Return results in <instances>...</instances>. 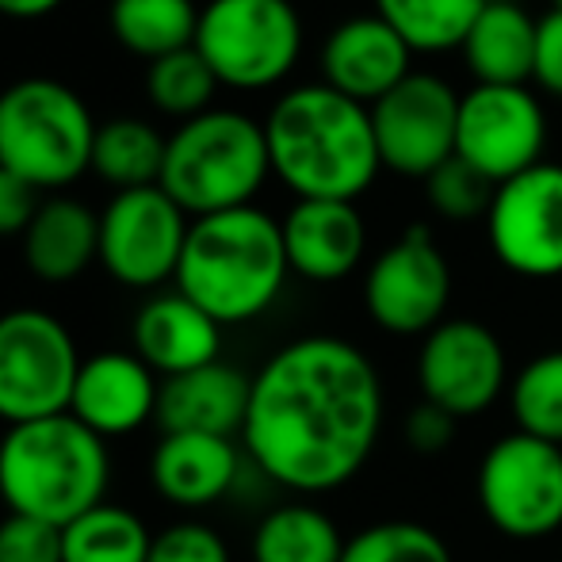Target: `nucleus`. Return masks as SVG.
Wrapping results in <instances>:
<instances>
[{"label":"nucleus","mask_w":562,"mask_h":562,"mask_svg":"<svg viewBox=\"0 0 562 562\" xmlns=\"http://www.w3.org/2000/svg\"><path fill=\"white\" fill-rule=\"evenodd\" d=\"M215 89H218L215 69L203 61V54L195 50V46L165 54V58L149 61V69H146V92L157 112H165V115L195 119V115L211 112Z\"/></svg>","instance_id":"30"},{"label":"nucleus","mask_w":562,"mask_h":562,"mask_svg":"<svg viewBox=\"0 0 562 562\" xmlns=\"http://www.w3.org/2000/svg\"><path fill=\"white\" fill-rule=\"evenodd\" d=\"M134 356L154 375H184V371L207 368L223 352V326L203 306H195L180 291H165L142 303L131 326Z\"/></svg>","instance_id":"18"},{"label":"nucleus","mask_w":562,"mask_h":562,"mask_svg":"<svg viewBox=\"0 0 562 562\" xmlns=\"http://www.w3.org/2000/svg\"><path fill=\"white\" fill-rule=\"evenodd\" d=\"M479 505L509 540H548L562 528V448L509 432L479 463Z\"/></svg>","instance_id":"9"},{"label":"nucleus","mask_w":562,"mask_h":562,"mask_svg":"<svg viewBox=\"0 0 562 562\" xmlns=\"http://www.w3.org/2000/svg\"><path fill=\"white\" fill-rule=\"evenodd\" d=\"M551 8H555V12H562V0H551Z\"/></svg>","instance_id":"39"},{"label":"nucleus","mask_w":562,"mask_h":562,"mask_svg":"<svg viewBox=\"0 0 562 562\" xmlns=\"http://www.w3.org/2000/svg\"><path fill=\"white\" fill-rule=\"evenodd\" d=\"M409 43L383 15H352L337 23L322 46V77L329 89L356 104H379L391 89H398L409 69Z\"/></svg>","instance_id":"16"},{"label":"nucleus","mask_w":562,"mask_h":562,"mask_svg":"<svg viewBox=\"0 0 562 562\" xmlns=\"http://www.w3.org/2000/svg\"><path fill=\"white\" fill-rule=\"evenodd\" d=\"M81 363L74 337L54 314L35 306L0 314V422L69 414Z\"/></svg>","instance_id":"8"},{"label":"nucleus","mask_w":562,"mask_h":562,"mask_svg":"<svg viewBox=\"0 0 562 562\" xmlns=\"http://www.w3.org/2000/svg\"><path fill=\"white\" fill-rule=\"evenodd\" d=\"M165 142L142 119H112V123L97 126V142H92V172L115 192H131V188H149L161 180L165 165Z\"/></svg>","instance_id":"26"},{"label":"nucleus","mask_w":562,"mask_h":562,"mask_svg":"<svg viewBox=\"0 0 562 562\" xmlns=\"http://www.w3.org/2000/svg\"><path fill=\"white\" fill-rule=\"evenodd\" d=\"M265 138L272 172L299 200L356 203L383 169L371 108L340 97L326 81L283 92L265 119Z\"/></svg>","instance_id":"2"},{"label":"nucleus","mask_w":562,"mask_h":562,"mask_svg":"<svg viewBox=\"0 0 562 562\" xmlns=\"http://www.w3.org/2000/svg\"><path fill=\"white\" fill-rule=\"evenodd\" d=\"M497 184H490L479 169L463 161V157H451L440 165L432 177H425V200L437 211L440 218L451 223H467V218H486L490 203H494Z\"/></svg>","instance_id":"32"},{"label":"nucleus","mask_w":562,"mask_h":562,"mask_svg":"<svg viewBox=\"0 0 562 562\" xmlns=\"http://www.w3.org/2000/svg\"><path fill=\"white\" fill-rule=\"evenodd\" d=\"M451 437H456V417H451L448 409L432 406V402H422V406L406 417V440H409V448L422 451V456L445 451L451 445Z\"/></svg>","instance_id":"36"},{"label":"nucleus","mask_w":562,"mask_h":562,"mask_svg":"<svg viewBox=\"0 0 562 562\" xmlns=\"http://www.w3.org/2000/svg\"><path fill=\"white\" fill-rule=\"evenodd\" d=\"M490 0H375L383 15L409 43V50H456L467 43L474 20Z\"/></svg>","instance_id":"28"},{"label":"nucleus","mask_w":562,"mask_h":562,"mask_svg":"<svg viewBox=\"0 0 562 562\" xmlns=\"http://www.w3.org/2000/svg\"><path fill=\"white\" fill-rule=\"evenodd\" d=\"M451 268L429 226H409L363 276V306L379 329L394 337H425L445 322Z\"/></svg>","instance_id":"11"},{"label":"nucleus","mask_w":562,"mask_h":562,"mask_svg":"<svg viewBox=\"0 0 562 562\" xmlns=\"http://www.w3.org/2000/svg\"><path fill=\"white\" fill-rule=\"evenodd\" d=\"M536 31L540 20L513 0H490L459 46L479 85H525L536 74Z\"/></svg>","instance_id":"23"},{"label":"nucleus","mask_w":562,"mask_h":562,"mask_svg":"<svg viewBox=\"0 0 562 562\" xmlns=\"http://www.w3.org/2000/svg\"><path fill=\"white\" fill-rule=\"evenodd\" d=\"M459 92L437 74H409L398 89L371 104V126L383 169L402 177H432L456 157Z\"/></svg>","instance_id":"14"},{"label":"nucleus","mask_w":562,"mask_h":562,"mask_svg":"<svg viewBox=\"0 0 562 562\" xmlns=\"http://www.w3.org/2000/svg\"><path fill=\"white\" fill-rule=\"evenodd\" d=\"M548 119L525 85H474L459 100L456 157L479 169L490 184L520 177L543 161Z\"/></svg>","instance_id":"12"},{"label":"nucleus","mask_w":562,"mask_h":562,"mask_svg":"<svg viewBox=\"0 0 562 562\" xmlns=\"http://www.w3.org/2000/svg\"><path fill=\"white\" fill-rule=\"evenodd\" d=\"M383 379L363 348L314 334L283 345L252 375L245 451L295 494L352 482L383 432Z\"/></svg>","instance_id":"1"},{"label":"nucleus","mask_w":562,"mask_h":562,"mask_svg":"<svg viewBox=\"0 0 562 562\" xmlns=\"http://www.w3.org/2000/svg\"><path fill=\"white\" fill-rule=\"evenodd\" d=\"M0 562H66V555H61V528L8 513L0 520Z\"/></svg>","instance_id":"33"},{"label":"nucleus","mask_w":562,"mask_h":562,"mask_svg":"<svg viewBox=\"0 0 562 562\" xmlns=\"http://www.w3.org/2000/svg\"><path fill=\"white\" fill-rule=\"evenodd\" d=\"M188 229V215L161 184L115 192L100 211V265L123 288L138 291L177 280Z\"/></svg>","instance_id":"10"},{"label":"nucleus","mask_w":562,"mask_h":562,"mask_svg":"<svg viewBox=\"0 0 562 562\" xmlns=\"http://www.w3.org/2000/svg\"><path fill=\"white\" fill-rule=\"evenodd\" d=\"M108 479V440L74 414L8 425L0 437V497L8 513L66 528L104 502Z\"/></svg>","instance_id":"4"},{"label":"nucleus","mask_w":562,"mask_h":562,"mask_svg":"<svg viewBox=\"0 0 562 562\" xmlns=\"http://www.w3.org/2000/svg\"><path fill=\"white\" fill-rule=\"evenodd\" d=\"M340 562H456L448 543L422 520H379L345 543Z\"/></svg>","instance_id":"31"},{"label":"nucleus","mask_w":562,"mask_h":562,"mask_svg":"<svg viewBox=\"0 0 562 562\" xmlns=\"http://www.w3.org/2000/svg\"><path fill=\"white\" fill-rule=\"evenodd\" d=\"M108 23L126 50L157 61L165 54L195 46L200 8L195 0H112Z\"/></svg>","instance_id":"25"},{"label":"nucleus","mask_w":562,"mask_h":562,"mask_svg":"<svg viewBox=\"0 0 562 562\" xmlns=\"http://www.w3.org/2000/svg\"><path fill=\"white\" fill-rule=\"evenodd\" d=\"M241 471L234 440L203 432H165L154 448L149 479L154 490L177 509H207L226 497Z\"/></svg>","instance_id":"21"},{"label":"nucleus","mask_w":562,"mask_h":562,"mask_svg":"<svg viewBox=\"0 0 562 562\" xmlns=\"http://www.w3.org/2000/svg\"><path fill=\"white\" fill-rule=\"evenodd\" d=\"M97 119L69 85L23 77L0 92V169L31 188H66L92 169Z\"/></svg>","instance_id":"6"},{"label":"nucleus","mask_w":562,"mask_h":562,"mask_svg":"<svg viewBox=\"0 0 562 562\" xmlns=\"http://www.w3.org/2000/svg\"><path fill=\"white\" fill-rule=\"evenodd\" d=\"M149 548H154V532L142 525L138 513L112 502H100L97 509L61 528L66 562H146Z\"/></svg>","instance_id":"27"},{"label":"nucleus","mask_w":562,"mask_h":562,"mask_svg":"<svg viewBox=\"0 0 562 562\" xmlns=\"http://www.w3.org/2000/svg\"><path fill=\"white\" fill-rule=\"evenodd\" d=\"M23 260L46 283H69L100 260V215L81 200L54 195L23 234Z\"/></svg>","instance_id":"22"},{"label":"nucleus","mask_w":562,"mask_h":562,"mask_svg":"<svg viewBox=\"0 0 562 562\" xmlns=\"http://www.w3.org/2000/svg\"><path fill=\"white\" fill-rule=\"evenodd\" d=\"M146 562H229L226 540L200 520H184L154 536Z\"/></svg>","instance_id":"34"},{"label":"nucleus","mask_w":562,"mask_h":562,"mask_svg":"<svg viewBox=\"0 0 562 562\" xmlns=\"http://www.w3.org/2000/svg\"><path fill=\"white\" fill-rule=\"evenodd\" d=\"M272 172L265 123L241 112L211 108L184 119L165 142V165L157 184L184 215L207 218L223 211L252 207V195Z\"/></svg>","instance_id":"5"},{"label":"nucleus","mask_w":562,"mask_h":562,"mask_svg":"<svg viewBox=\"0 0 562 562\" xmlns=\"http://www.w3.org/2000/svg\"><path fill=\"white\" fill-rule=\"evenodd\" d=\"M509 406L517 432L562 448V348L528 360L509 379Z\"/></svg>","instance_id":"29"},{"label":"nucleus","mask_w":562,"mask_h":562,"mask_svg":"<svg viewBox=\"0 0 562 562\" xmlns=\"http://www.w3.org/2000/svg\"><path fill=\"white\" fill-rule=\"evenodd\" d=\"M417 386L422 402L448 409L456 422L486 414L509 386L502 337L474 318H445L422 340Z\"/></svg>","instance_id":"13"},{"label":"nucleus","mask_w":562,"mask_h":562,"mask_svg":"<svg viewBox=\"0 0 562 562\" xmlns=\"http://www.w3.org/2000/svg\"><path fill=\"white\" fill-rule=\"evenodd\" d=\"M161 383L134 352H97L81 363L69 414L97 437L112 440L157 417Z\"/></svg>","instance_id":"17"},{"label":"nucleus","mask_w":562,"mask_h":562,"mask_svg":"<svg viewBox=\"0 0 562 562\" xmlns=\"http://www.w3.org/2000/svg\"><path fill=\"white\" fill-rule=\"evenodd\" d=\"M494 257L525 280L562 276V165L536 169L497 184L486 215Z\"/></svg>","instance_id":"15"},{"label":"nucleus","mask_w":562,"mask_h":562,"mask_svg":"<svg viewBox=\"0 0 562 562\" xmlns=\"http://www.w3.org/2000/svg\"><path fill=\"white\" fill-rule=\"evenodd\" d=\"M195 50L218 85L257 92L280 85L303 54V20L291 0H207Z\"/></svg>","instance_id":"7"},{"label":"nucleus","mask_w":562,"mask_h":562,"mask_svg":"<svg viewBox=\"0 0 562 562\" xmlns=\"http://www.w3.org/2000/svg\"><path fill=\"white\" fill-rule=\"evenodd\" d=\"M280 226L291 272L314 283L352 276L368 249V226L348 200H299Z\"/></svg>","instance_id":"19"},{"label":"nucleus","mask_w":562,"mask_h":562,"mask_svg":"<svg viewBox=\"0 0 562 562\" xmlns=\"http://www.w3.org/2000/svg\"><path fill=\"white\" fill-rule=\"evenodd\" d=\"M61 0H0V12L15 15V20H38V15L54 12Z\"/></svg>","instance_id":"38"},{"label":"nucleus","mask_w":562,"mask_h":562,"mask_svg":"<svg viewBox=\"0 0 562 562\" xmlns=\"http://www.w3.org/2000/svg\"><path fill=\"white\" fill-rule=\"evenodd\" d=\"M38 188L20 180L15 172L0 169V237L27 234L31 218L38 215Z\"/></svg>","instance_id":"35"},{"label":"nucleus","mask_w":562,"mask_h":562,"mask_svg":"<svg viewBox=\"0 0 562 562\" xmlns=\"http://www.w3.org/2000/svg\"><path fill=\"white\" fill-rule=\"evenodd\" d=\"M345 536L318 505L291 502L272 509L252 532V562H340Z\"/></svg>","instance_id":"24"},{"label":"nucleus","mask_w":562,"mask_h":562,"mask_svg":"<svg viewBox=\"0 0 562 562\" xmlns=\"http://www.w3.org/2000/svg\"><path fill=\"white\" fill-rule=\"evenodd\" d=\"M249 398L252 379L215 360L207 368L165 379L154 422L161 425V432H203V437L234 440L245 429Z\"/></svg>","instance_id":"20"},{"label":"nucleus","mask_w":562,"mask_h":562,"mask_svg":"<svg viewBox=\"0 0 562 562\" xmlns=\"http://www.w3.org/2000/svg\"><path fill=\"white\" fill-rule=\"evenodd\" d=\"M536 85L551 92V97H562V12L551 8L540 20V31H536Z\"/></svg>","instance_id":"37"},{"label":"nucleus","mask_w":562,"mask_h":562,"mask_svg":"<svg viewBox=\"0 0 562 562\" xmlns=\"http://www.w3.org/2000/svg\"><path fill=\"white\" fill-rule=\"evenodd\" d=\"M283 226L260 207L192 218L177 291L211 314L218 326H241L280 299L288 280Z\"/></svg>","instance_id":"3"}]
</instances>
